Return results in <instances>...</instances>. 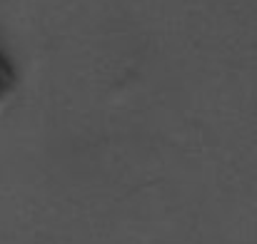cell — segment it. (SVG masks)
<instances>
[{
    "instance_id": "1",
    "label": "cell",
    "mask_w": 257,
    "mask_h": 244,
    "mask_svg": "<svg viewBox=\"0 0 257 244\" xmlns=\"http://www.w3.org/2000/svg\"><path fill=\"white\" fill-rule=\"evenodd\" d=\"M15 85H18V75H15L13 65L8 63L5 55H0V110L10 102V97L15 92Z\"/></svg>"
}]
</instances>
